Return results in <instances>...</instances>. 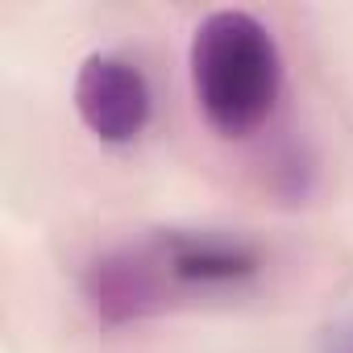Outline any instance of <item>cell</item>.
Returning <instances> with one entry per match:
<instances>
[{
	"label": "cell",
	"instance_id": "cell-1",
	"mask_svg": "<svg viewBox=\"0 0 353 353\" xmlns=\"http://www.w3.org/2000/svg\"><path fill=\"white\" fill-rule=\"evenodd\" d=\"M270 274V250L237 229H150L133 241L100 250L79 291L96 320L125 328L188 312L204 303H229L262 291Z\"/></svg>",
	"mask_w": 353,
	"mask_h": 353
},
{
	"label": "cell",
	"instance_id": "cell-2",
	"mask_svg": "<svg viewBox=\"0 0 353 353\" xmlns=\"http://www.w3.org/2000/svg\"><path fill=\"white\" fill-rule=\"evenodd\" d=\"M196 108L208 129L241 141L254 137L279 108L283 96V54L274 34L245 9L208 13L188 50Z\"/></svg>",
	"mask_w": 353,
	"mask_h": 353
},
{
	"label": "cell",
	"instance_id": "cell-3",
	"mask_svg": "<svg viewBox=\"0 0 353 353\" xmlns=\"http://www.w3.org/2000/svg\"><path fill=\"white\" fill-rule=\"evenodd\" d=\"M75 112L92 137L129 145L145 133L154 96L137 63L121 54H88L75 75Z\"/></svg>",
	"mask_w": 353,
	"mask_h": 353
},
{
	"label": "cell",
	"instance_id": "cell-4",
	"mask_svg": "<svg viewBox=\"0 0 353 353\" xmlns=\"http://www.w3.org/2000/svg\"><path fill=\"white\" fill-rule=\"evenodd\" d=\"M320 353H353V316L336 320V324L324 332V341H320Z\"/></svg>",
	"mask_w": 353,
	"mask_h": 353
}]
</instances>
